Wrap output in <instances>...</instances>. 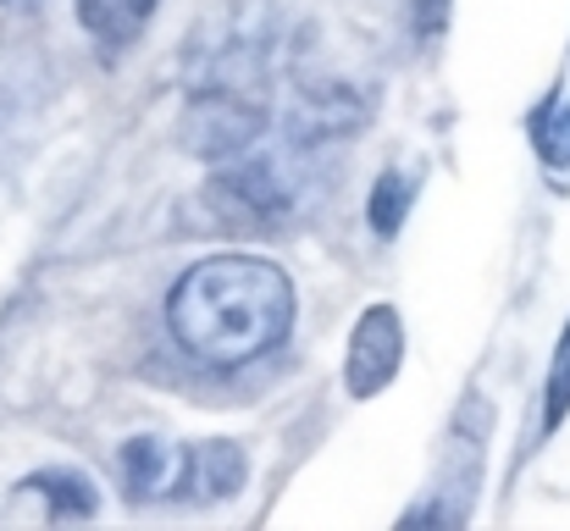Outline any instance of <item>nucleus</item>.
<instances>
[{"mask_svg": "<svg viewBox=\"0 0 570 531\" xmlns=\"http://www.w3.org/2000/svg\"><path fill=\"white\" fill-rule=\"evenodd\" d=\"M0 6H39V0H0Z\"/></svg>", "mask_w": 570, "mask_h": 531, "instance_id": "nucleus-11", "label": "nucleus"}, {"mask_svg": "<svg viewBox=\"0 0 570 531\" xmlns=\"http://www.w3.org/2000/svg\"><path fill=\"white\" fill-rule=\"evenodd\" d=\"M532 145H538V161L549 173H570V100L560 89L532 111Z\"/></svg>", "mask_w": 570, "mask_h": 531, "instance_id": "nucleus-7", "label": "nucleus"}, {"mask_svg": "<svg viewBox=\"0 0 570 531\" xmlns=\"http://www.w3.org/2000/svg\"><path fill=\"white\" fill-rule=\"evenodd\" d=\"M404 365V322L393 305H372L355 333H350V354H344V387L350 399H377L382 387L399 376Z\"/></svg>", "mask_w": 570, "mask_h": 531, "instance_id": "nucleus-2", "label": "nucleus"}, {"mask_svg": "<svg viewBox=\"0 0 570 531\" xmlns=\"http://www.w3.org/2000/svg\"><path fill=\"white\" fill-rule=\"evenodd\" d=\"M249 465H244V449L238 443H194L189 449V488L184 499H199V504H222L244 488Z\"/></svg>", "mask_w": 570, "mask_h": 531, "instance_id": "nucleus-4", "label": "nucleus"}, {"mask_svg": "<svg viewBox=\"0 0 570 531\" xmlns=\"http://www.w3.org/2000/svg\"><path fill=\"white\" fill-rule=\"evenodd\" d=\"M570 415V322L554 344V365H549V382H543V432H554Z\"/></svg>", "mask_w": 570, "mask_h": 531, "instance_id": "nucleus-9", "label": "nucleus"}, {"mask_svg": "<svg viewBox=\"0 0 570 531\" xmlns=\"http://www.w3.org/2000/svg\"><path fill=\"white\" fill-rule=\"evenodd\" d=\"M404 210H410V177L404 173H382L372 199H366V222L377 238H393L404 227Z\"/></svg>", "mask_w": 570, "mask_h": 531, "instance_id": "nucleus-8", "label": "nucleus"}, {"mask_svg": "<svg viewBox=\"0 0 570 531\" xmlns=\"http://www.w3.org/2000/svg\"><path fill=\"white\" fill-rule=\"evenodd\" d=\"M22 488H33V493H45V515L50 521H89L95 510H100V493H95V482L89 476H78V471H39V476H28Z\"/></svg>", "mask_w": 570, "mask_h": 531, "instance_id": "nucleus-6", "label": "nucleus"}, {"mask_svg": "<svg viewBox=\"0 0 570 531\" xmlns=\"http://www.w3.org/2000/svg\"><path fill=\"white\" fill-rule=\"evenodd\" d=\"M150 11H156V0H78V22L111 50L134 45L145 33Z\"/></svg>", "mask_w": 570, "mask_h": 531, "instance_id": "nucleus-5", "label": "nucleus"}, {"mask_svg": "<svg viewBox=\"0 0 570 531\" xmlns=\"http://www.w3.org/2000/svg\"><path fill=\"white\" fill-rule=\"evenodd\" d=\"M122 488H128L134 504L184 499V488H189V449H178L167 437H134V443H122Z\"/></svg>", "mask_w": 570, "mask_h": 531, "instance_id": "nucleus-3", "label": "nucleus"}, {"mask_svg": "<svg viewBox=\"0 0 570 531\" xmlns=\"http://www.w3.org/2000/svg\"><path fill=\"white\" fill-rule=\"evenodd\" d=\"M173 338L199 360V365H249L272 354L288 338L294 322V288L283 266L261 255H210L189 266L167 299Z\"/></svg>", "mask_w": 570, "mask_h": 531, "instance_id": "nucleus-1", "label": "nucleus"}, {"mask_svg": "<svg viewBox=\"0 0 570 531\" xmlns=\"http://www.w3.org/2000/svg\"><path fill=\"white\" fill-rule=\"evenodd\" d=\"M449 6L454 0H410V22H415V33H421V45H438V33L449 28Z\"/></svg>", "mask_w": 570, "mask_h": 531, "instance_id": "nucleus-10", "label": "nucleus"}]
</instances>
